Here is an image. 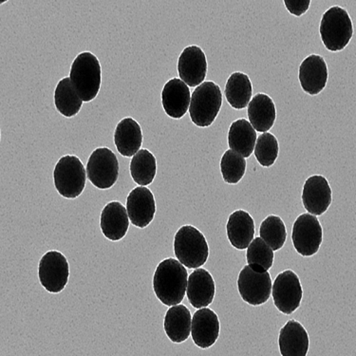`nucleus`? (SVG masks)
<instances>
[{
	"label": "nucleus",
	"instance_id": "28",
	"mask_svg": "<svg viewBox=\"0 0 356 356\" xmlns=\"http://www.w3.org/2000/svg\"><path fill=\"white\" fill-rule=\"evenodd\" d=\"M129 170L135 183L140 186H149L157 173V161L149 150L144 148L132 157Z\"/></svg>",
	"mask_w": 356,
	"mask_h": 356
},
{
	"label": "nucleus",
	"instance_id": "21",
	"mask_svg": "<svg viewBox=\"0 0 356 356\" xmlns=\"http://www.w3.org/2000/svg\"><path fill=\"white\" fill-rule=\"evenodd\" d=\"M117 152L124 157H134L142 147L141 126L131 117L122 119L114 131Z\"/></svg>",
	"mask_w": 356,
	"mask_h": 356
},
{
	"label": "nucleus",
	"instance_id": "17",
	"mask_svg": "<svg viewBox=\"0 0 356 356\" xmlns=\"http://www.w3.org/2000/svg\"><path fill=\"white\" fill-rule=\"evenodd\" d=\"M191 95L189 87L180 78H172L163 86L162 105L166 115L181 119L189 110Z\"/></svg>",
	"mask_w": 356,
	"mask_h": 356
},
{
	"label": "nucleus",
	"instance_id": "2",
	"mask_svg": "<svg viewBox=\"0 0 356 356\" xmlns=\"http://www.w3.org/2000/svg\"><path fill=\"white\" fill-rule=\"evenodd\" d=\"M69 77L83 102L95 100L102 83V70L97 57L90 51L78 54L72 62Z\"/></svg>",
	"mask_w": 356,
	"mask_h": 356
},
{
	"label": "nucleus",
	"instance_id": "10",
	"mask_svg": "<svg viewBox=\"0 0 356 356\" xmlns=\"http://www.w3.org/2000/svg\"><path fill=\"white\" fill-rule=\"evenodd\" d=\"M273 300L277 310L291 314L300 308L303 290L300 277L292 270L277 275L272 289Z\"/></svg>",
	"mask_w": 356,
	"mask_h": 356
},
{
	"label": "nucleus",
	"instance_id": "27",
	"mask_svg": "<svg viewBox=\"0 0 356 356\" xmlns=\"http://www.w3.org/2000/svg\"><path fill=\"white\" fill-rule=\"evenodd\" d=\"M54 105L62 115L71 118L81 110L83 101L72 85L71 78L65 77L58 82L54 92Z\"/></svg>",
	"mask_w": 356,
	"mask_h": 356
},
{
	"label": "nucleus",
	"instance_id": "3",
	"mask_svg": "<svg viewBox=\"0 0 356 356\" xmlns=\"http://www.w3.org/2000/svg\"><path fill=\"white\" fill-rule=\"evenodd\" d=\"M174 253L184 267L197 269L209 259V243L201 231L192 225H184L174 238Z\"/></svg>",
	"mask_w": 356,
	"mask_h": 356
},
{
	"label": "nucleus",
	"instance_id": "7",
	"mask_svg": "<svg viewBox=\"0 0 356 356\" xmlns=\"http://www.w3.org/2000/svg\"><path fill=\"white\" fill-rule=\"evenodd\" d=\"M87 176L98 189H110L119 177V162L115 153L108 147H98L88 158Z\"/></svg>",
	"mask_w": 356,
	"mask_h": 356
},
{
	"label": "nucleus",
	"instance_id": "32",
	"mask_svg": "<svg viewBox=\"0 0 356 356\" xmlns=\"http://www.w3.org/2000/svg\"><path fill=\"white\" fill-rule=\"evenodd\" d=\"M280 145L277 138L270 132L259 135L254 147V154L259 165L270 168L279 157Z\"/></svg>",
	"mask_w": 356,
	"mask_h": 356
},
{
	"label": "nucleus",
	"instance_id": "24",
	"mask_svg": "<svg viewBox=\"0 0 356 356\" xmlns=\"http://www.w3.org/2000/svg\"><path fill=\"white\" fill-rule=\"evenodd\" d=\"M191 311L184 305L172 306L166 312L163 328L168 339L173 343H183L191 334Z\"/></svg>",
	"mask_w": 356,
	"mask_h": 356
},
{
	"label": "nucleus",
	"instance_id": "14",
	"mask_svg": "<svg viewBox=\"0 0 356 356\" xmlns=\"http://www.w3.org/2000/svg\"><path fill=\"white\" fill-rule=\"evenodd\" d=\"M332 189L325 177H309L304 184L302 204L309 214L321 216L328 210L332 204Z\"/></svg>",
	"mask_w": 356,
	"mask_h": 356
},
{
	"label": "nucleus",
	"instance_id": "13",
	"mask_svg": "<svg viewBox=\"0 0 356 356\" xmlns=\"http://www.w3.org/2000/svg\"><path fill=\"white\" fill-rule=\"evenodd\" d=\"M127 211L132 225L139 228L147 227L155 217L154 195L147 187H135L127 196Z\"/></svg>",
	"mask_w": 356,
	"mask_h": 356
},
{
	"label": "nucleus",
	"instance_id": "31",
	"mask_svg": "<svg viewBox=\"0 0 356 356\" xmlns=\"http://www.w3.org/2000/svg\"><path fill=\"white\" fill-rule=\"evenodd\" d=\"M246 160L233 150H226L220 160V171L226 184H236L246 172Z\"/></svg>",
	"mask_w": 356,
	"mask_h": 356
},
{
	"label": "nucleus",
	"instance_id": "15",
	"mask_svg": "<svg viewBox=\"0 0 356 356\" xmlns=\"http://www.w3.org/2000/svg\"><path fill=\"white\" fill-rule=\"evenodd\" d=\"M301 88L310 95H318L328 81V67L323 57L311 54L302 61L298 74Z\"/></svg>",
	"mask_w": 356,
	"mask_h": 356
},
{
	"label": "nucleus",
	"instance_id": "4",
	"mask_svg": "<svg viewBox=\"0 0 356 356\" xmlns=\"http://www.w3.org/2000/svg\"><path fill=\"white\" fill-rule=\"evenodd\" d=\"M321 40L329 51L344 49L353 35V26L349 14L339 6H332L324 13L319 27Z\"/></svg>",
	"mask_w": 356,
	"mask_h": 356
},
{
	"label": "nucleus",
	"instance_id": "20",
	"mask_svg": "<svg viewBox=\"0 0 356 356\" xmlns=\"http://www.w3.org/2000/svg\"><path fill=\"white\" fill-rule=\"evenodd\" d=\"M279 345L282 356H307L308 332L300 322L292 319L280 330Z\"/></svg>",
	"mask_w": 356,
	"mask_h": 356
},
{
	"label": "nucleus",
	"instance_id": "29",
	"mask_svg": "<svg viewBox=\"0 0 356 356\" xmlns=\"http://www.w3.org/2000/svg\"><path fill=\"white\" fill-rule=\"evenodd\" d=\"M247 264L257 273L268 272L274 262V251L261 238H254L247 248Z\"/></svg>",
	"mask_w": 356,
	"mask_h": 356
},
{
	"label": "nucleus",
	"instance_id": "12",
	"mask_svg": "<svg viewBox=\"0 0 356 356\" xmlns=\"http://www.w3.org/2000/svg\"><path fill=\"white\" fill-rule=\"evenodd\" d=\"M178 72L181 81L188 87H199L207 74V56L202 48L192 45L181 51L178 59Z\"/></svg>",
	"mask_w": 356,
	"mask_h": 356
},
{
	"label": "nucleus",
	"instance_id": "22",
	"mask_svg": "<svg viewBox=\"0 0 356 356\" xmlns=\"http://www.w3.org/2000/svg\"><path fill=\"white\" fill-rule=\"evenodd\" d=\"M228 240L238 250L248 248L254 236V222L248 212L236 210L229 216L226 225Z\"/></svg>",
	"mask_w": 356,
	"mask_h": 356
},
{
	"label": "nucleus",
	"instance_id": "5",
	"mask_svg": "<svg viewBox=\"0 0 356 356\" xmlns=\"http://www.w3.org/2000/svg\"><path fill=\"white\" fill-rule=\"evenodd\" d=\"M222 105V93L219 85L212 81L202 83L191 96L189 114L191 121L200 127L211 126Z\"/></svg>",
	"mask_w": 356,
	"mask_h": 356
},
{
	"label": "nucleus",
	"instance_id": "6",
	"mask_svg": "<svg viewBox=\"0 0 356 356\" xmlns=\"http://www.w3.org/2000/svg\"><path fill=\"white\" fill-rule=\"evenodd\" d=\"M87 177V170L77 156H63L54 168V186L62 197L76 199L84 191Z\"/></svg>",
	"mask_w": 356,
	"mask_h": 356
},
{
	"label": "nucleus",
	"instance_id": "11",
	"mask_svg": "<svg viewBox=\"0 0 356 356\" xmlns=\"http://www.w3.org/2000/svg\"><path fill=\"white\" fill-rule=\"evenodd\" d=\"M238 289L241 298L249 305H262L271 296V275L268 272H254L249 265H246L238 275Z\"/></svg>",
	"mask_w": 356,
	"mask_h": 356
},
{
	"label": "nucleus",
	"instance_id": "23",
	"mask_svg": "<svg viewBox=\"0 0 356 356\" xmlns=\"http://www.w3.org/2000/svg\"><path fill=\"white\" fill-rule=\"evenodd\" d=\"M247 114L254 131L262 134L268 132L272 129L277 118L274 101L264 93H258L252 98Z\"/></svg>",
	"mask_w": 356,
	"mask_h": 356
},
{
	"label": "nucleus",
	"instance_id": "8",
	"mask_svg": "<svg viewBox=\"0 0 356 356\" xmlns=\"http://www.w3.org/2000/svg\"><path fill=\"white\" fill-rule=\"evenodd\" d=\"M70 277L69 262L61 252H47L41 258L38 267V277L41 285L51 293L62 292Z\"/></svg>",
	"mask_w": 356,
	"mask_h": 356
},
{
	"label": "nucleus",
	"instance_id": "1",
	"mask_svg": "<svg viewBox=\"0 0 356 356\" xmlns=\"http://www.w3.org/2000/svg\"><path fill=\"white\" fill-rule=\"evenodd\" d=\"M188 274L180 261L172 258L163 259L153 277V290L158 300L165 306L179 305L187 290Z\"/></svg>",
	"mask_w": 356,
	"mask_h": 356
},
{
	"label": "nucleus",
	"instance_id": "33",
	"mask_svg": "<svg viewBox=\"0 0 356 356\" xmlns=\"http://www.w3.org/2000/svg\"><path fill=\"white\" fill-rule=\"evenodd\" d=\"M286 9L296 17H301L310 8V0H285Z\"/></svg>",
	"mask_w": 356,
	"mask_h": 356
},
{
	"label": "nucleus",
	"instance_id": "19",
	"mask_svg": "<svg viewBox=\"0 0 356 356\" xmlns=\"http://www.w3.org/2000/svg\"><path fill=\"white\" fill-rule=\"evenodd\" d=\"M129 219L127 209L121 202H108L101 213L100 226L103 235L111 241H121L129 230Z\"/></svg>",
	"mask_w": 356,
	"mask_h": 356
},
{
	"label": "nucleus",
	"instance_id": "9",
	"mask_svg": "<svg viewBox=\"0 0 356 356\" xmlns=\"http://www.w3.org/2000/svg\"><path fill=\"white\" fill-rule=\"evenodd\" d=\"M323 240V230L316 216L300 215L293 226V247L303 257H312L318 253Z\"/></svg>",
	"mask_w": 356,
	"mask_h": 356
},
{
	"label": "nucleus",
	"instance_id": "26",
	"mask_svg": "<svg viewBox=\"0 0 356 356\" xmlns=\"http://www.w3.org/2000/svg\"><path fill=\"white\" fill-rule=\"evenodd\" d=\"M253 86L250 78L243 72H236L230 75L225 85V97L235 110H243L251 102Z\"/></svg>",
	"mask_w": 356,
	"mask_h": 356
},
{
	"label": "nucleus",
	"instance_id": "30",
	"mask_svg": "<svg viewBox=\"0 0 356 356\" xmlns=\"http://www.w3.org/2000/svg\"><path fill=\"white\" fill-rule=\"evenodd\" d=\"M259 238L265 241L273 251L282 249L287 238V231L282 218L279 216H268L259 227Z\"/></svg>",
	"mask_w": 356,
	"mask_h": 356
},
{
	"label": "nucleus",
	"instance_id": "25",
	"mask_svg": "<svg viewBox=\"0 0 356 356\" xmlns=\"http://www.w3.org/2000/svg\"><path fill=\"white\" fill-rule=\"evenodd\" d=\"M257 140V131L250 122L245 119H238L231 124L228 131V145L231 150L243 158L250 157L256 147Z\"/></svg>",
	"mask_w": 356,
	"mask_h": 356
},
{
	"label": "nucleus",
	"instance_id": "18",
	"mask_svg": "<svg viewBox=\"0 0 356 356\" xmlns=\"http://www.w3.org/2000/svg\"><path fill=\"white\" fill-rule=\"evenodd\" d=\"M215 282L207 270L197 268L188 277L186 296L196 309L207 308L214 300Z\"/></svg>",
	"mask_w": 356,
	"mask_h": 356
},
{
	"label": "nucleus",
	"instance_id": "16",
	"mask_svg": "<svg viewBox=\"0 0 356 356\" xmlns=\"http://www.w3.org/2000/svg\"><path fill=\"white\" fill-rule=\"evenodd\" d=\"M219 318L209 308L199 309L192 318L191 337L195 345L201 349H209L219 339Z\"/></svg>",
	"mask_w": 356,
	"mask_h": 356
}]
</instances>
